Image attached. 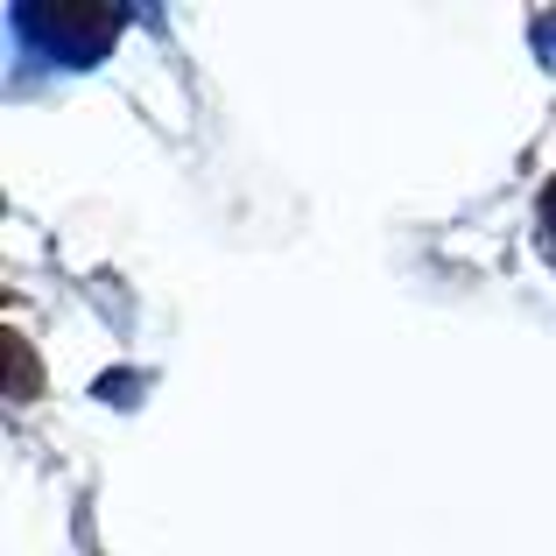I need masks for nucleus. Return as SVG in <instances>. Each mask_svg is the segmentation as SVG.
<instances>
[{"label":"nucleus","instance_id":"obj_1","mask_svg":"<svg viewBox=\"0 0 556 556\" xmlns=\"http://www.w3.org/2000/svg\"><path fill=\"white\" fill-rule=\"evenodd\" d=\"M14 22H22V36L36 42V50L64 56V64L99 56L121 36V8H14Z\"/></svg>","mask_w":556,"mask_h":556},{"label":"nucleus","instance_id":"obj_2","mask_svg":"<svg viewBox=\"0 0 556 556\" xmlns=\"http://www.w3.org/2000/svg\"><path fill=\"white\" fill-rule=\"evenodd\" d=\"M543 232H549V247H556V177L543 184Z\"/></svg>","mask_w":556,"mask_h":556}]
</instances>
